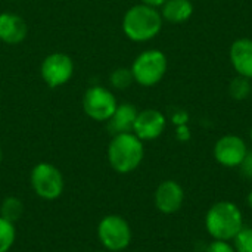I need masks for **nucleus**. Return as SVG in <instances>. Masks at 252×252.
<instances>
[{
    "instance_id": "f257e3e1",
    "label": "nucleus",
    "mask_w": 252,
    "mask_h": 252,
    "mask_svg": "<svg viewBox=\"0 0 252 252\" xmlns=\"http://www.w3.org/2000/svg\"><path fill=\"white\" fill-rule=\"evenodd\" d=\"M162 16L157 7L145 3L131 6L123 18L124 34L136 43H145L155 38L162 30Z\"/></svg>"
},
{
    "instance_id": "f03ea898",
    "label": "nucleus",
    "mask_w": 252,
    "mask_h": 252,
    "mask_svg": "<svg viewBox=\"0 0 252 252\" xmlns=\"http://www.w3.org/2000/svg\"><path fill=\"white\" fill-rule=\"evenodd\" d=\"M205 227L214 241L230 242L244 227L241 208L230 201H220L210 207L205 216Z\"/></svg>"
},
{
    "instance_id": "7ed1b4c3",
    "label": "nucleus",
    "mask_w": 252,
    "mask_h": 252,
    "mask_svg": "<svg viewBox=\"0 0 252 252\" xmlns=\"http://www.w3.org/2000/svg\"><path fill=\"white\" fill-rule=\"evenodd\" d=\"M145 157L143 142L131 133H120L112 137L108 146V161L118 174L133 173Z\"/></svg>"
},
{
    "instance_id": "20e7f679",
    "label": "nucleus",
    "mask_w": 252,
    "mask_h": 252,
    "mask_svg": "<svg viewBox=\"0 0 252 252\" xmlns=\"http://www.w3.org/2000/svg\"><path fill=\"white\" fill-rule=\"evenodd\" d=\"M168 61L164 52L151 49L142 52L131 65V74L137 84L143 87L157 86L165 75Z\"/></svg>"
},
{
    "instance_id": "39448f33",
    "label": "nucleus",
    "mask_w": 252,
    "mask_h": 252,
    "mask_svg": "<svg viewBox=\"0 0 252 252\" xmlns=\"http://www.w3.org/2000/svg\"><path fill=\"white\" fill-rule=\"evenodd\" d=\"M97 238L106 251L120 252L130 245L133 233L126 219L117 214H109L99 221Z\"/></svg>"
},
{
    "instance_id": "423d86ee",
    "label": "nucleus",
    "mask_w": 252,
    "mask_h": 252,
    "mask_svg": "<svg viewBox=\"0 0 252 252\" xmlns=\"http://www.w3.org/2000/svg\"><path fill=\"white\" fill-rule=\"evenodd\" d=\"M30 183L34 193L44 201H55L63 192V176L58 167L49 162L37 164L30 174Z\"/></svg>"
},
{
    "instance_id": "0eeeda50",
    "label": "nucleus",
    "mask_w": 252,
    "mask_h": 252,
    "mask_svg": "<svg viewBox=\"0 0 252 252\" xmlns=\"http://www.w3.org/2000/svg\"><path fill=\"white\" fill-rule=\"evenodd\" d=\"M118 102L112 92L102 86H93L87 89L83 97V109L94 121H108L115 112Z\"/></svg>"
},
{
    "instance_id": "6e6552de",
    "label": "nucleus",
    "mask_w": 252,
    "mask_h": 252,
    "mask_svg": "<svg viewBox=\"0 0 252 252\" xmlns=\"http://www.w3.org/2000/svg\"><path fill=\"white\" fill-rule=\"evenodd\" d=\"M40 74L49 87H61L71 80L74 74V62L66 53H52L43 59Z\"/></svg>"
},
{
    "instance_id": "1a4fd4ad",
    "label": "nucleus",
    "mask_w": 252,
    "mask_h": 252,
    "mask_svg": "<svg viewBox=\"0 0 252 252\" xmlns=\"http://www.w3.org/2000/svg\"><path fill=\"white\" fill-rule=\"evenodd\" d=\"M248 154V146L245 140L236 134H226L220 137L213 149L214 159L227 168H236L242 164Z\"/></svg>"
},
{
    "instance_id": "9d476101",
    "label": "nucleus",
    "mask_w": 252,
    "mask_h": 252,
    "mask_svg": "<svg viewBox=\"0 0 252 252\" xmlns=\"http://www.w3.org/2000/svg\"><path fill=\"white\" fill-rule=\"evenodd\" d=\"M165 126H167V118L161 111L143 109L137 112V117L133 126V133L142 142L155 140L164 133Z\"/></svg>"
},
{
    "instance_id": "9b49d317",
    "label": "nucleus",
    "mask_w": 252,
    "mask_h": 252,
    "mask_svg": "<svg viewBox=\"0 0 252 252\" xmlns=\"http://www.w3.org/2000/svg\"><path fill=\"white\" fill-rule=\"evenodd\" d=\"M154 202L162 214H174L183 207L185 190L176 180H164L155 190Z\"/></svg>"
},
{
    "instance_id": "f8f14e48",
    "label": "nucleus",
    "mask_w": 252,
    "mask_h": 252,
    "mask_svg": "<svg viewBox=\"0 0 252 252\" xmlns=\"http://www.w3.org/2000/svg\"><path fill=\"white\" fill-rule=\"evenodd\" d=\"M229 58L238 75L252 80V38H238L232 43Z\"/></svg>"
},
{
    "instance_id": "ddd939ff",
    "label": "nucleus",
    "mask_w": 252,
    "mask_h": 252,
    "mask_svg": "<svg viewBox=\"0 0 252 252\" xmlns=\"http://www.w3.org/2000/svg\"><path fill=\"white\" fill-rule=\"evenodd\" d=\"M25 21L12 12L0 13V40L7 44H18L27 37Z\"/></svg>"
},
{
    "instance_id": "4468645a",
    "label": "nucleus",
    "mask_w": 252,
    "mask_h": 252,
    "mask_svg": "<svg viewBox=\"0 0 252 252\" xmlns=\"http://www.w3.org/2000/svg\"><path fill=\"white\" fill-rule=\"evenodd\" d=\"M137 109L131 103H121L117 106L112 117L108 120L109 131L115 136L120 133H131L137 117Z\"/></svg>"
},
{
    "instance_id": "2eb2a0df",
    "label": "nucleus",
    "mask_w": 252,
    "mask_h": 252,
    "mask_svg": "<svg viewBox=\"0 0 252 252\" xmlns=\"http://www.w3.org/2000/svg\"><path fill=\"white\" fill-rule=\"evenodd\" d=\"M193 15L190 0H167L161 6V16L170 24H183Z\"/></svg>"
},
{
    "instance_id": "dca6fc26",
    "label": "nucleus",
    "mask_w": 252,
    "mask_h": 252,
    "mask_svg": "<svg viewBox=\"0 0 252 252\" xmlns=\"http://www.w3.org/2000/svg\"><path fill=\"white\" fill-rule=\"evenodd\" d=\"M22 214H24V204L19 198L7 196L6 199H3L0 205V217L15 224Z\"/></svg>"
},
{
    "instance_id": "f3484780",
    "label": "nucleus",
    "mask_w": 252,
    "mask_h": 252,
    "mask_svg": "<svg viewBox=\"0 0 252 252\" xmlns=\"http://www.w3.org/2000/svg\"><path fill=\"white\" fill-rule=\"evenodd\" d=\"M252 93V80L242 77V75H236L230 84H229V94L232 99L235 100H245L251 96Z\"/></svg>"
},
{
    "instance_id": "a211bd4d",
    "label": "nucleus",
    "mask_w": 252,
    "mask_h": 252,
    "mask_svg": "<svg viewBox=\"0 0 252 252\" xmlns=\"http://www.w3.org/2000/svg\"><path fill=\"white\" fill-rule=\"evenodd\" d=\"M15 224L0 217V252H7L15 244Z\"/></svg>"
},
{
    "instance_id": "6ab92c4d",
    "label": "nucleus",
    "mask_w": 252,
    "mask_h": 252,
    "mask_svg": "<svg viewBox=\"0 0 252 252\" xmlns=\"http://www.w3.org/2000/svg\"><path fill=\"white\" fill-rule=\"evenodd\" d=\"M133 81H134V78H133L131 69H128V68H117L111 74V84L118 90H124V89L130 87Z\"/></svg>"
},
{
    "instance_id": "aec40b11",
    "label": "nucleus",
    "mask_w": 252,
    "mask_h": 252,
    "mask_svg": "<svg viewBox=\"0 0 252 252\" xmlns=\"http://www.w3.org/2000/svg\"><path fill=\"white\" fill-rule=\"evenodd\" d=\"M233 248L236 252H252L251 227H242V230L233 238Z\"/></svg>"
},
{
    "instance_id": "412c9836",
    "label": "nucleus",
    "mask_w": 252,
    "mask_h": 252,
    "mask_svg": "<svg viewBox=\"0 0 252 252\" xmlns=\"http://www.w3.org/2000/svg\"><path fill=\"white\" fill-rule=\"evenodd\" d=\"M205 252H236L233 245L230 242H226V241H213L208 247Z\"/></svg>"
},
{
    "instance_id": "4be33fe9",
    "label": "nucleus",
    "mask_w": 252,
    "mask_h": 252,
    "mask_svg": "<svg viewBox=\"0 0 252 252\" xmlns=\"http://www.w3.org/2000/svg\"><path fill=\"white\" fill-rule=\"evenodd\" d=\"M239 168L245 177L252 180V151H248V154H247L245 159L242 161V164L239 165Z\"/></svg>"
},
{
    "instance_id": "5701e85b",
    "label": "nucleus",
    "mask_w": 252,
    "mask_h": 252,
    "mask_svg": "<svg viewBox=\"0 0 252 252\" xmlns=\"http://www.w3.org/2000/svg\"><path fill=\"white\" fill-rule=\"evenodd\" d=\"M188 114L185 112V111H177V112H174L173 114V123L176 124V126H183V124H186L188 123Z\"/></svg>"
},
{
    "instance_id": "b1692460",
    "label": "nucleus",
    "mask_w": 252,
    "mask_h": 252,
    "mask_svg": "<svg viewBox=\"0 0 252 252\" xmlns=\"http://www.w3.org/2000/svg\"><path fill=\"white\" fill-rule=\"evenodd\" d=\"M177 139L182 140V142H186V140L190 139V131H189V128H188L186 124L177 126Z\"/></svg>"
},
{
    "instance_id": "393cba45",
    "label": "nucleus",
    "mask_w": 252,
    "mask_h": 252,
    "mask_svg": "<svg viewBox=\"0 0 252 252\" xmlns=\"http://www.w3.org/2000/svg\"><path fill=\"white\" fill-rule=\"evenodd\" d=\"M167 0H142V3L148 4V6H152V7H161Z\"/></svg>"
},
{
    "instance_id": "a878e982",
    "label": "nucleus",
    "mask_w": 252,
    "mask_h": 252,
    "mask_svg": "<svg viewBox=\"0 0 252 252\" xmlns=\"http://www.w3.org/2000/svg\"><path fill=\"white\" fill-rule=\"evenodd\" d=\"M247 202H248V207L251 208L252 211V190L248 193V198H247Z\"/></svg>"
},
{
    "instance_id": "bb28decb",
    "label": "nucleus",
    "mask_w": 252,
    "mask_h": 252,
    "mask_svg": "<svg viewBox=\"0 0 252 252\" xmlns=\"http://www.w3.org/2000/svg\"><path fill=\"white\" fill-rule=\"evenodd\" d=\"M1 158H3V154H1V148H0V162H1Z\"/></svg>"
},
{
    "instance_id": "cd10ccee",
    "label": "nucleus",
    "mask_w": 252,
    "mask_h": 252,
    "mask_svg": "<svg viewBox=\"0 0 252 252\" xmlns=\"http://www.w3.org/2000/svg\"><path fill=\"white\" fill-rule=\"evenodd\" d=\"M250 137H251V143H252V127H251V131H250Z\"/></svg>"
},
{
    "instance_id": "c85d7f7f",
    "label": "nucleus",
    "mask_w": 252,
    "mask_h": 252,
    "mask_svg": "<svg viewBox=\"0 0 252 252\" xmlns=\"http://www.w3.org/2000/svg\"><path fill=\"white\" fill-rule=\"evenodd\" d=\"M97 252H111V251H106V250H103V251H97Z\"/></svg>"
},
{
    "instance_id": "c756f323",
    "label": "nucleus",
    "mask_w": 252,
    "mask_h": 252,
    "mask_svg": "<svg viewBox=\"0 0 252 252\" xmlns=\"http://www.w3.org/2000/svg\"><path fill=\"white\" fill-rule=\"evenodd\" d=\"M251 96H252V93H251Z\"/></svg>"
}]
</instances>
